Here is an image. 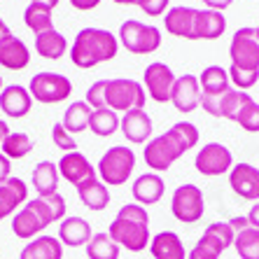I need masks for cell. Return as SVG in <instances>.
I'll list each match as a JSON object with an SVG mask.
<instances>
[{
	"label": "cell",
	"mask_w": 259,
	"mask_h": 259,
	"mask_svg": "<svg viewBox=\"0 0 259 259\" xmlns=\"http://www.w3.org/2000/svg\"><path fill=\"white\" fill-rule=\"evenodd\" d=\"M199 138H201V133H199V128H196V124H192V121H178V124H173L166 133L152 138L150 143L145 145L143 159H145V163L150 166L152 173H163V170H168L185 152L196 147Z\"/></svg>",
	"instance_id": "obj_1"
},
{
	"label": "cell",
	"mask_w": 259,
	"mask_h": 259,
	"mask_svg": "<svg viewBox=\"0 0 259 259\" xmlns=\"http://www.w3.org/2000/svg\"><path fill=\"white\" fill-rule=\"evenodd\" d=\"M68 203L59 192L49 196H37L33 201H26L21 210L12 215V231L17 238H35L42 234L52 222H59L66 217Z\"/></svg>",
	"instance_id": "obj_2"
},
{
	"label": "cell",
	"mask_w": 259,
	"mask_h": 259,
	"mask_svg": "<svg viewBox=\"0 0 259 259\" xmlns=\"http://www.w3.org/2000/svg\"><path fill=\"white\" fill-rule=\"evenodd\" d=\"M117 52H119V40H117L115 33L89 26V28H82L75 35V42H72L68 54L79 70H89V68L112 61Z\"/></svg>",
	"instance_id": "obj_3"
},
{
	"label": "cell",
	"mask_w": 259,
	"mask_h": 259,
	"mask_svg": "<svg viewBox=\"0 0 259 259\" xmlns=\"http://www.w3.org/2000/svg\"><path fill=\"white\" fill-rule=\"evenodd\" d=\"M110 238L119 247H126L131 252H143L150 247V215L143 205L124 203L117 210L115 220L108 229Z\"/></svg>",
	"instance_id": "obj_4"
},
{
	"label": "cell",
	"mask_w": 259,
	"mask_h": 259,
	"mask_svg": "<svg viewBox=\"0 0 259 259\" xmlns=\"http://www.w3.org/2000/svg\"><path fill=\"white\" fill-rule=\"evenodd\" d=\"M136 170V152L128 145H112L98 159V180L108 187H121L131 180Z\"/></svg>",
	"instance_id": "obj_5"
},
{
	"label": "cell",
	"mask_w": 259,
	"mask_h": 259,
	"mask_svg": "<svg viewBox=\"0 0 259 259\" xmlns=\"http://www.w3.org/2000/svg\"><path fill=\"white\" fill-rule=\"evenodd\" d=\"M145 101H147V94H145V87L140 82L128 77L108 79L105 108L115 110V112H131V110H143Z\"/></svg>",
	"instance_id": "obj_6"
},
{
	"label": "cell",
	"mask_w": 259,
	"mask_h": 259,
	"mask_svg": "<svg viewBox=\"0 0 259 259\" xmlns=\"http://www.w3.org/2000/svg\"><path fill=\"white\" fill-rule=\"evenodd\" d=\"M119 45L131 54H152L161 47V33L157 26L143 24L138 19H126L119 26Z\"/></svg>",
	"instance_id": "obj_7"
},
{
	"label": "cell",
	"mask_w": 259,
	"mask_h": 259,
	"mask_svg": "<svg viewBox=\"0 0 259 259\" xmlns=\"http://www.w3.org/2000/svg\"><path fill=\"white\" fill-rule=\"evenodd\" d=\"M28 91L33 101L42 103V105H52V103H63L70 98L72 82L61 72H37L30 77Z\"/></svg>",
	"instance_id": "obj_8"
},
{
	"label": "cell",
	"mask_w": 259,
	"mask_h": 259,
	"mask_svg": "<svg viewBox=\"0 0 259 259\" xmlns=\"http://www.w3.org/2000/svg\"><path fill=\"white\" fill-rule=\"evenodd\" d=\"M170 212L178 222L182 224H196L205 212V199L201 187L185 182L180 187H175L173 196H170Z\"/></svg>",
	"instance_id": "obj_9"
},
{
	"label": "cell",
	"mask_w": 259,
	"mask_h": 259,
	"mask_svg": "<svg viewBox=\"0 0 259 259\" xmlns=\"http://www.w3.org/2000/svg\"><path fill=\"white\" fill-rule=\"evenodd\" d=\"M231 66L238 70H254L259 72V37L252 26H243L234 33L229 45Z\"/></svg>",
	"instance_id": "obj_10"
},
{
	"label": "cell",
	"mask_w": 259,
	"mask_h": 259,
	"mask_svg": "<svg viewBox=\"0 0 259 259\" xmlns=\"http://www.w3.org/2000/svg\"><path fill=\"white\" fill-rule=\"evenodd\" d=\"M194 166L205 178H220L234 168V154L227 145L222 143H208L196 152Z\"/></svg>",
	"instance_id": "obj_11"
},
{
	"label": "cell",
	"mask_w": 259,
	"mask_h": 259,
	"mask_svg": "<svg viewBox=\"0 0 259 259\" xmlns=\"http://www.w3.org/2000/svg\"><path fill=\"white\" fill-rule=\"evenodd\" d=\"M173 84H175V72L168 63L154 61V63H150V66L145 68L143 87H145V94L154 103H168Z\"/></svg>",
	"instance_id": "obj_12"
},
{
	"label": "cell",
	"mask_w": 259,
	"mask_h": 259,
	"mask_svg": "<svg viewBox=\"0 0 259 259\" xmlns=\"http://www.w3.org/2000/svg\"><path fill=\"white\" fill-rule=\"evenodd\" d=\"M56 168H59V175L63 178L66 182H70L72 187L77 189L79 185H84V182L94 180V178H98L96 168L91 166V161L82 154V152H66L63 157L59 159V163H56Z\"/></svg>",
	"instance_id": "obj_13"
},
{
	"label": "cell",
	"mask_w": 259,
	"mask_h": 259,
	"mask_svg": "<svg viewBox=\"0 0 259 259\" xmlns=\"http://www.w3.org/2000/svg\"><path fill=\"white\" fill-rule=\"evenodd\" d=\"M170 103L175 105L178 112L182 115H189L201 105V87H199V77L187 72V75H180L175 77L173 91H170Z\"/></svg>",
	"instance_id": "obj_14"
},
{
	"label": "cell",
	"mask_w": 259,
	"mask_h": 259,
	"mask_svg": "<svg viewBox=\"0 0 259 259\" xmlns=\"http://www.w3.org/2000/svg\"><path fill=\"white\" fill-rule=\"evenodd\" d=\"M229 187L245 201H259V168L252 163H234L229 170Z\"/></svg>",
	"instance_id": "obj_15"
},
{
	"label": "cell",
	"mask_w": 259,
	"mask_h": 259,
	"mask_svg": "<svg viewBox=\"0 0 259 259\" xmlns=\"http://www.w3.org/2000/svg\"><path fill=\"white\" fill-rule=\"evenodd\" d=\"M0 110L5 112L10 119H21L33 110V96L30 91L21 84L3 87L0 91Z\"/></svg>",
	"instance_id": "obj_16"
},
{
	"label": "cell",
	"mask_w": 259,
	"mask_h": 259,
	"mask_svg": "<svg viewBox=\"0 0 259 259\" xmlns=\"http://www.w3.org/2000/svg\"><path fill=\"white\" fill-rule=\"evenodd\" d=\"M152 117L145 110H131L119 117V131L131 145H143L152 136Z\"/></svg>",
	"instance_id": "obj_17"
},
{
	"label": "cell",
	"mask_w": 259,
	"mask_h": 259,
	"mask_svg": "<svg viewBox=\"0 0 259 259\" xmlns=\"http://www.w3.org/2000/svg\"><path fill=\"white\" fill-rule=\"evenodd\" d=\"M234 236L236 234L229 227V222H212L205 227L203 236L196 241V245L203 247L205 252H210L212 257L220 259V254H222L224 250H229V247L234 245Z\"/></svg>",
	"instance_id": "obj_18"
},
{
	"label": "cell",
	"mask_w": 259,
	"mask_h": 259,
	"mask_svg": "<svg viewBox=\"0 0 259 259\" xmlns=\"http://www.w3.org/2000/svg\"><path fill=\"white\" fill-rule=\"evenodd\" d=\"M28 201V185L21 178H7L0 182V220L12 217Z\"/></svg>",
	"instance_id": "obj_19"
},
{
	"label": "cell",
	"mask_w": 259,
	"mask_h": 259,
	"mask_svg": "<svg viewBox=\"0 0 259 259\" xmlns=\"http://www.w3.org/2000/svg\"><path fill=\"white\" fill-rule=\"evenodd\" d=\"M196 7L187 5H175L163 14V26L170 35L185 37V40H194V24H196Z\"/></svg>",
	"instance_id": "obj_20"
},
{
	"label": "cell",
	"mask_w": 259,
	"mask_h": 259,
	"mask_svg": "<svg viewBox=\"0 0 259 259\" xmlns=\"http://www.w3.org/2000/svg\"><path fill=\"white\" fill-rule=\"evenodd\" d=\"M163 192H166V185H163L161 175L159 173H143L136 178V182L131 185V194L138 205H154L163 199Z\"/></svg>",
	"instance_id": "obj_21"
},
{
	"label": "cell",
	"mask_w": 259,
	"mask_h": 259,
	"mask_svg": "<svg viewBox=\"0 0 259 259\" xmlns=\"http://www.w3.org/2000/svg\"><path fill=\"white\" fill-rule=\"evenodd\" d=\"M28 63H30V52L24 40H19L12 33L0 37V66L7 68V70H24Z\"/></svg>",
	"instance_id": "obj_22"
},
{
	"label": "cell",
	"mask_w": 259,
	"mask_h": 259,
	"mask_svg": "<svg viewBox=\"0 0 259 259\" xmlns=\"http://www.w3.org/2000/svg\"><path fill=\"white\" fill-rule=\"evenodd\" d=\"M91 227L87 222L84 217H63L59 224V241L61 245H68V247H82L89 243L91 238Z\"/></svg>",
	"instance_id": "obj_23"
},
{
	"label": "cell",
	"mask_w": 259,
	"mask_h": 259,
	"mask_svg": "<svg viewBox=\"0 0 259 259\" xmlns=\"http://www.w3.org/2000/svg\"><path fill=\"white\" fill-rule=\"evenodd\" d=\"M227 30V19L217 10H199L194 24V40H217Z\"/></svg>",
	"instance_id": "obj_24"
},
{
	"label": "cell",
	"mask_w": 259,
	"mask_h": 259,
	"mask_svg": "<svg viewBox=\"0 0 259 259\" xmlns=\"http://www.w3.org/2000/svg\"><path fill=\"white\" fill-rule=\"evenodd\" d=\"M150 252L154 259H187V247L175 231H159L150 241Z\"/></svg>",
	"instance_id": "obj_25"
},
{
	"label": "cell",
	"mask_w": 259,
	"mask_h": 259,
	"mask_svg": "<svg viewBox=\"0 0 259 259\" xmlns=\"http://www.w3.org/2000/svg\"><path fill=\"white\" fill-rule=\"evenodd\" d=\"M199 87H201V98H222L231 89L229 72L222 66H208L199 75Z\"/></svg>",
	"instance_id": "obj_26"
},
{
	"label": "cell",
	"mask_w": 259,
	"mask_h": 259,
	"mask_svg": "<svg viewBox=\"0 0 259 259\" xmlns=\"http://www.w3.org/2000/svg\"><path fill=\"white\" fill-rule=\"evenodd\" d=\"M19 259H63V245L56 236H37L26 243Z\"/></svg>",
	"instance_id": "obj_27"
},
{
	"label": "cell",
	"mask_w": 259,
	"mask_h": 259,
	"mask_svg": "<svg viewBox=\"0 0 259 259\" xmlns=\"http://www.w3.org/2000/svg\"><path fill=\"white\" fill-rule=\"evenodd\" d=\"M59 168H56L54 161H40L30 173V182H33V189L37 192V196H49V194L59 192Z\"/></svg>",
	"instance_id": "obj_28"
},
{
	"label": "cell",
	"mask_w": 259,
	"mask_h": 259,
	"mask_svg": "<svg viewBox=\"0 0 259 259\" xmlns=\"http://www.w3.org/2000/svg\"><path fill=\"white\" fill-rule=\"evenodd\" d=\"M77 196H79V201H82V205H84V208H89L91 212H101V210H105V208L110 205L108 185H103L98 178L84 182V185H79V187H77Z\"/></svg>",
	"instance_id": "obj_29"
},
{
	"label": "cell",
	"mask_w": 259,
	"mask_h": 259,
	"mask_svg": "<svg viewBox=\"0 0 259 259\" xmlns=\"http://www.w3.org/2000/svg\"><path fill=\"white\" fill-rule=\"evenodd\" d=\"M35 52L42 59L49 61H59L61 56L68 52V40L63 33H59L56 28H49L45 33H37L35 35Z\"/></svg>",
	"instance_id": "obj_30"
},
{
	"label": "cell",
	"mask_w": 259,
	"mask_h": 259,
	"mask_svg": "<svg viewBox=\"0 0 259 259\" xmlns=\"http://www.w3.org/2000/svg\"><path fill=\"white\" fill-rule=\"evenodd\" d=\"M91 112H94V108H91L87 101H75L66 108V115H63L61 124H63V128H66L70 136H77V133L89 128Z\"/></svg>",
	"instance_id": "obj_31"
},
{
	"label": "cell",
	"mask_w": 259,
	"mask_h": 259,
	"mask_svg": "<svg viewBox=\"0 0 259 259\" xmlns=\"http://www.w3.org/2000/svg\"><path fill=\"white\" fill-rule=\"evenodd\" d=\"M87 257L89 259H119L121 247L110 238L108 231H98L87 243Z\"/></svg>",
	"instance_id": "obj_32"
},
{
	"label": "cell",
	"mask_w": 259,
	"mask_h": 259,
	"mask_svg": "<svg viewBox=\"0 0 259 259\" xmlns=\"http://www.w3.org/2000/svg\"><path fill=\"white\" fill-rule=\"evenodd\" d=\"M89 131L94 136H98V138H108V136L119 131V115L110 108L94 110L89 119Z\"/></svg>",
	"instance_id": "obj_33"
},
{
	"label": "cell",
	"mask_w": 259,
	"mask_h": 259,
	"mask_svg": "<svg viewBox=\"0 0 259 259\" xmlns=\"http://www.w3.org/2000/svg\"><path fill=\"white\" fill-rule=\"evenodd\" d=\"M0 152H3L10 161H12V159H24L33 152V138L24 131H10L7 138L0 143Z\"/></svg>",
	"instance_id": "obj_34"
},
{
	"label": "cell",
	"mask_w": 259,
	"mask_h": 259,
	"mask_svg": "<svg viewBox=\"0 0 259 259\" xmlns=\"http://www.w3.org/2000/svg\"><path fill=\"white\" fill-rule=\"evenodd\" d=\"M250 101H252V96H250L247 91L229 89L222 98H220V117H224V119H229V121L236 124L238 115H241L243 108H245Z\"/></svg>",
	"instance_id": "obj_35"
},
{
	"label": "cell",
	"mask_w": 259,
	"mask_h": 259,
	"mask_svg": "<svg viewBox=\"0 0 259 259\" xmlns=\"http://www.w3.org/2000/svg\"><path fill=\"white\" fill-rule=\"evenodd\" d=\"M24 24L28 26L33 33H45V30L54 28L52 24V10L45 5H37V3H30L28 7L24 10Z\"/></svg>",
	"instance_id": "obj_36"
},
{
	"label": "cell",
	"mask_w": 259,
	"mask_h": 259,
	"mask_svg": "<svg viewBox=\"0 0 259 259\" xmlns=\"http://www.w3.org/2000/svg\"><path fill=\"white\" fill-rule=\"evenodd\" d=\"M236 254L241 259H259V229L247 227L234 236Z\"/></svg>",
	"instance_id": "obj_37"
},
{
	"label": "cell",
	"mask_w": 259,
	"mask_h": 259,
	"mask_svg": "<svg viewBox=\"0 0 259 259\" xmlns=\"http://www.w3.org/2000/svg\"><path fill=\"white\" fill-rule=\"evenodd\" d=\"M236 124L247 133H259V103L254 101V98L243 108V112L238 115Z\"/></svg>",
	"instance_id": "obj_38"
},
{
	"label": "cell",
	"mask_w": 259,
	"mask_h": 259,
	"mask_svg": "<svg viewBox=\"0 0 259 259\" xmlns=\"http://www.w3.org/2000/svg\"><path fill=\"white\" fill-rule=\"evenodd\" d=\"M227 72H229V82L241 91L252 89V87L259 82V72H254V70H238V68L229 66Z\"/></svg>",
	"instance_id": "obj_39"
},
{
	"label": "cell",
	"mask_w": 259,
	"mask_h": 259,
	"mask_svg": "<svg viewBox=\"0 0 259 259\" xmlns=\"http://www.w3.org/2000/svg\"><path fill=\"white\" fill-rule=\"evenodd\" d=\"M52 140H54V145L59 147V150H63V152H75V150H77L75 136H70V133L63 128V124H61V121H56L54 126H52Z\"/></svg>",
	"instance_id": "obj_40"
},
{
	"label": "cell",
	"mask_w": 259,
	"mask_h": 259,
	"mask_svg": "<svg viewBox=\"0 0 259 259\" xmlns=\"http://www.w3.org/2000/svg\"><path fill=\"white\" fill-rule=\"evenodd\" d=\"M105 87H108V79H98V82H94V84L87 89L84 101L89 103L94 110L105 108Z\"/></svg>",
	"instance_id": "obj_41"
},
{
	"label": "cell",
	"mask_w": 259,
	"mask_h": 259,
	"mask_svg": "<svg viewBox=\"0 0 259 259\" xmlns=\"http://www.w3.org/2000/svg\"><path fill=\"white\" fill-rule=\"evenodd\" d=\"M136 5L150 17H161L168 10V0H136Z\"/></svg>",
	"instance_id": "obj_42"
},
{
	"label": "cell",
	"mask_w": 259,
	"mask_h": 259,
	"mask_svg": "<svg viewBox=\"0 0 259 259\" xmlns=\"http://www.w3.org/2000/svg\"><path fill=\"white\" fill-rule=\"evenodd\" d=\"M75 10H79V12H89V10H94V7L101 5V0H68Z\"/></svg>",
	"instance_id": "obj_43"
},
{
	"label": "cell",
	"mask_w": 259,
	"mask_h": 259,
	"mask_svg": "<svg viewBox=\"0 0 259 259\" xmlns=\"http://www.w3.org/2000/svg\"><path fill=\"white\" fill-rule=\"evenodd\" d=\"M7 178H12V161L0 152V182H5Z\"/></svg>",
	"instance_id": "obj_44"
},
{
	"label": "cell",
	"mask_w": 259,
	"mask_h": 259,
	"mask_svg": "<svg viewBox=\"0 0 259 259\" xmlns=\"http://www.w3.org/2000/svg\"><path fill=\"white\" fill-rule=\"evenodd\" d=\"M231 3H234V0H203V5L208 7V10H217V12L231 7Z\"/></svg>",
	"instance_id": "obj_45"
},
{
	"label": "cell",
	"mask_w": 259,
	"mask_h": 259,
	"mask_svg": "<svg viewBox=\"0 0 259 259\" xmlns=\"http://www.w3.org/2000/svg\"><path fill=\"white\" fill-rule=\"evenodd\" d=\"M229 227L234 229V234H238V231H243V229H247L250 227V222H247V215L245 217H234V220H229Z\"/></svg>",
	"instance_id": "obj_46"
},
{
	"label": "cell",
	"mask_w": 259,
	"mask_h": 259,
	"mask_svg": "<svg viewBox=\"0 0 259 259\" xmlns=\"http://www.w3.org/2000/svg\"><path fill=\"white\" fill-rule=\"evenodd\" d=\"M187 259H217V257H212V254H210V252H205L203 247H199V245H194V247H192V250H189Z\"/></svg>",
	"instance_id": "obj_47"
},
{
	"label": "cell",
	"mask_w": 259,
	"mask_h": 259,
	"mask_svg": "<svg viewBox=\"0 0 259 259\" xmlns=\"http://www.w3.org/2000/svg\"><path fill=\"white\" fill-rule=\"evenodd\" d=\"M247 222H250V227H254V229H259V201L250 208V212H247Z\"/></svg>",
	"instance_id": "obj_48"
},
{
	"label": "cell",
	"mask_w": 259,
	"mask_h": 259,
	"mask_svg": "<svg viewBox=\"0 0 259 259\" xmlns=\"http://www.w3.org/2000/svg\"><path fill=\"white\" fill-rule=\"evenodd\" d=\"M30 3H37V5H45V7H49V10H54L61 0H30Z\"/></svg>",
	"instance_id": "obj_49"
},
{
	"label": "cell",
	"mask_w": 259,
	"mask_h": 259,
	"mask_svg": "<svg viewBox=\"0 0 259 259\" xmlns=\"http://www.w3.org/2000/svg\"><path fill=\"white\" fill-rule=\"evenodd\" d=\"M7 133H10V126H7V121L0 119V143L7 138Z\"/></svg>",
	"instance_id": "obj_50"
},
{
	"label": "cell",
	"mask_w": 259,
	"mask_h": 259,
	"mask_svg": "<svg viewBox=\"0 0 259 259\" xmlns=\"http://www.w3.org/2000/svg\"><path fill=\"white\" fill-rule=\"evenodd\" d=\"M10 33H12V30H10V26L5 24V21H3V19H0V37H5V35H10Z\"/></svg>",
	"instance_id": "obj_51"
},
{
	"label": "cell",
	"mask_w": 259,
	"mask_h": 259,
	"mask_svg": "<svg viewBox=\"0 0 259 259\" xmlns=\"http://www.w3.org/2000/svg\"><path fill=\"white\" fill-rule=\"evenodd\" d=\"M117 5H136V0H112Z\"/></svg>",
	"instance_id": "obj_52"
},
{
	"label": "cell",
	"mask_w": 259,
	"mask_h": 259,
	"mask_svg": "<svg viewBox=\"0 0 259 259\" xmlns=\"http://www.w3.org/2000/svg\"><path fill=\"white\" fill-rule=\"evenodd\" d=\"M0 91H3V75H0Z\"/></svg>",
	"instance_id": "obj_53"
},
{
	"label": "cell",
	"mask_w": 259,
	"mask_h": 259,
	"mask_svg": "<svg viewBox=\"0 0 259 259\" xmlns=\"http://www.w3.org/2000/svg\"><path fill=\"white\" fill-rule=\"evenodd\" d=\"M254 30H257V37H259V26H254Z\"/></svg>",
	"instance_id": "obj_54"
}]
</instances>
